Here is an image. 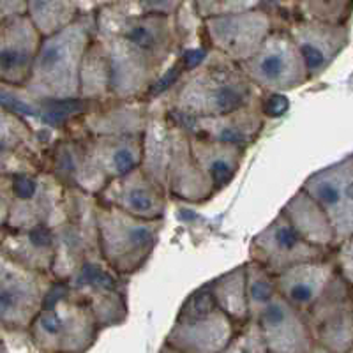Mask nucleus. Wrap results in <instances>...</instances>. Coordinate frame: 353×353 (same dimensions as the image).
I'll use <instances>...</instances> for the list:
<instances>
[{"mask_svg": "<svg viewBox=\"0 0 353 353\" xmlns=\"http://www.w3.org/2000/svg\"><path fill=\"white\" fill-rule=\"evenodd\" d=\"M260 325L267 352L305 353L316 350L307 318L276 292L254 318Z\"/></svg>", "mask_w": 353, "mask_h": 353, "instance_id": "obj_10", "label": "nucleus"}, {"mask_svg": "<svg viewBox=\"0 0 353 353\" xmlns=\"http://www.w3.org/2000/svg\"><path fill=\"white\" fill-rule=\"evenodd\" d=\"M161 219H143L101 203L96 233L101 260L119 276L134 274L147 263L159 239Z\"/></svg>", "mask_w": 353, "mask_h": 353, "instance_id": "obj_5", "label": "nucleus"}, {"mask_svg": "<svg viewBox=\"0 0 353 353\" xmlns=\"http://www.w3.org/2000/svg\"><path fill=\"white\" fill-rule=\"evenodd\" d=\"M283 214L290 221V225L295 228V232L309 244L325 249V251H330L334 245H337L334 228L325 210L321 209L316 200L309 196L304 189L290 198L283 209Z\"/></svg>", "mask_w": 353, "mask_h": 353, "instance_id": "obj_22", "label": "nucleus"}, {"mask_svg": "<svg viewBox=\"0 0 353 353\" xmlns=\"http://www.w3.org/2000/svg\"><path fill=\"white\" fill-rule=\"evenodd\" d=\"M103 44L110 68V90L129 99L161 77V68L173 52L172 30L161 14L125 21Z\"/></svg>", "mask_w": 353, "mask_h": 353, "instance_id": "obj_1", "label": "nucleus"}, {"mask_svg": "<svg viewBox=\"0 0 353 353\" xmlns=\"http://www.w3.org/2000/svg\"><path fill=\"white\" fill-rule=\"evenodd\" d=\"M217 2H228V0H217Z\"/></svg>", "mask_w": 353, "mask_h": 353, "instance_id": "obj_29", "label": "nucleus"}, {"mask_svg": "<svg viewBox=\"0 0 353 353\" xmlns=\"http://www.w3.org/2000/svg\"><path fill=\"white\" fill-rule=\"evenodd\" d=\"M189 149L201 172L209 179L214 191L223 189L233 181L244 156V149L241 145L216 140V138L198 137V134L189 138Z\"/></svg>", "mask_w": 353, "mask_h": 353, "instance_id": "obj_21", "label": "nucleus"}, {"mask_svg": "<svg viewBox=\"0 0 353 353\" xmlns=\"http://www.w3.org/2000/svg\"><path fill=\"white\" fill-rule=\"evenodd\" d=\"M235 330L237 323H233L219 307H216L207 316L175 320V325L166 337V345L173 352H225Z\"/></svg>", "mask_w": 353, "mask_h": 353, "instance_id": "obj_14", "label": "nucleus"}, {"mask_svg": "<svg viewBox=\"0 0 353 353\" xmlns=\"http://www.w3.org/2000/svg\"><path fill=\"white\" fill-rule=\"evenodd\" d=\"M44 283L43 272L28 269L0 251V329L27 332L50 288Z\"/></svg>", "mask_w": 353, "mask_h": 353, "instance_id": "obj_6", "label": "nucleus"}, {"mask_svg": "<svg viewBox=\"0 0 353 353\" xmlns=\"http://www.w3.org/2000/svg\"><path fill=\"white\" fill-rule=\"evenodd\" d=\"M43 39L30 18L18 14L0 25V83L23 87Z\"/></svg>", "mask_w": 353, "mask_h": 353, "instance_id": "obj_13", "label": "nucleus"}, {"mask_svg": "<svg viewBox=\"0 0 353 353\" xmlns=\"http://www.w3.org/2000/svg\"><path fill=\"white\" fill-rule=\"evenodd\" d=\"M92 43L83 23H68L43 36L23 88L36 99L69 103L80 96V71Z\"/></svg>", "mask_w": 353, "mask_h": 353, "instance_id": "obj_2", "label": "nucleus"}, {"mask_svg": "<svg viewBox=\"0 0 353 353\" xmlns=\"http://www.w3.org/2000/svg\"><path fill=\"white\" fill-rule=\"evenodd\" d=\"M193 69L173 94V112L184 119L225 115L251 103L253 83L237 62L226 59Z\"/></svg>", "mask_w": 353, "mask_h": 353, "instance_id": "obj_3", "label": "nucleus"}, {"mask_svg": "<svg viewBox=\"0 0 353 353\" xmlns=\"http://www.w3.org/2000/svg\"><path fill=\"white\" fill-rule=\"evenodd\" d=\"M97 194L101 203L143 219H163L166 209L165 185L145 172L141 165L106 182Z\"/></svg>", "mask_w": 353, "mask_h": 353, "instance_id": "obj_11", "label": "nucleus"}, {"mask_svg": "<svg viewBox=\"0 0 353 353\" xmlns=\"http://www.w3.org/2000/svg\"><path fill=\"white\" fill-rule=\"evenodd\" d=\"M217 307L237 325L249 320L248 292H245V265L223 274L210 283Z\"/></svg>", "mask_w": 353, "mask_h": 353, "instance_id": "obj_23", "label": "nucleus"}, {"mask_svg": "<svg viewBox=\"0 0 353 353\" xmlns=\"http://www.w3.org/2000/svg\"><path fill=\"white\" fill-rule=\"evenodd\" d=\"M288 106H290L288 97L283 96L281 92H272L267 99L263 101V105L260 106V110L261 113L267 117H281L285 115Z\"/></svg>", "mask_w": 353, "mask_h": 353, "instance_id": "obj_26", "label": "nucleus"}, {"mask_svg": "<svg viewBox=\"0 0 353 353\" xmlns=\"http://www.w3.org/2000/svg\"><path fill=\"white\" fill-rule=\"evenodd\" d=\"M188 121H191V129L198 137L216 138V140L230 141V143L244 147L258 137L263 125V113L260 108H254L249 103L225 115L198 117V119H188Z\"/></svg>", "mask_w": 353, "mask_h": 353, "instance_id": "obj_20", "label": "nucleus"}, {"mask_svg": "<svg viewBox=\"0 0 353 353\" xmlns=\"http://www.w3.org/2000/svg\"><path fill=\"white\" fill-rule=\"evenodd\" d=\"M352 237L343 241L339 245V253H337V263L336 270L343 276L346 283L352 285V270H353V256H352Z\"/></svg>", "mask_w": 353, "mask_h": 353, "instance_id": "obj_25", "label": "nucleus"}, {"mask_svg": "<svg viewBox=\"0 0 353 353\" xmlns=\"http://www.w3.org/2000/svg\"><path fill=\"white\" fill-rule=\"evenodd\" d=\"M0 251L28 269L46 274L55 258V237L48 225L0 230Z\"/></svg>", "mask_w": 353, "mask_h": 353, "instance_id": "obj_18", "label": "nucleus"}, {"mask_svg": "<svg viewBox=\"0 0 353 353\" xmlns=\"http://www.w3.org/2000/svg\"><path fill=\"white\" fill-rule=\"evenodd\" d=\"M18 14H23V6L20 0H0V25Z\"/></svg>", "mask_w": 353, "mask_h": 353, "instance_id": "obj_27", "label": "nucleus"}, {"mask_svg": "<svg viewBox=\"0 0 353 353\" xmlns=\"http://www.w3.org/2000/svg\"><path fill=\"white\" fill-rule=\"evenodd\" d=\"M34 134L18 113L0 105V176L32 173Z\"/></svg>", "mask_w": 353, "mask_h": 353, "instance_id": "obj_19", "label": "nucleus"}, {"mask_svg": "<svg viewBox=\"0 0 353 353\" xmlns=\"http://www.w3.org/2000/svg\"><path fill=\"white\" fill-rule=\"evenodd\" d=\"M214 48L232 62H242L253 55L270 32L269 18L263 12H228L205 21Z\"/></svg>", "mask_w": 353, "mask_h": 353, "instance_id": "obj_12", "label": "nucleus"}, {"mask_svg": "<svg viewBox=\"0 0 353 353\" xmlns=\"http://www.w3.org/2000/svg\"><path fill=\"white\" fill-rule=\"evenodd\" d=\"M97 329L92 309L83 299L69 297V286L61 283L50 286L27 332L37 350L83 352L94 343Z\"/></svg>", "mask_w": 353, "mask_h": 353, "instance_id": "obj_4", "label": "nucleus"}, {"mask_svg": "<svg viewBox=\"0 0 353 353\" xmlns=\"http://www.w3.org/2000/svg\"><path fill=\"white\" fill-rule=\"evenodd\" d=\"M245 292H248L249 318H256L263 305L276 295V283L270 272L249 260L245 263Z\"/></svg>", "mask_w": 353, "mask_h": 353, "instance_id": "obj_24", "label": "nucleus"}, {"mask_svg": "<svg viewBox=\"0 0 353 353\" xmlns=\"http://www.w3.org/2000/svg\"><path fill=\"white\" fill-rule=\"evenodd\" d=\"M248 80L256 87L283 92L309 80L305 64L290 32H269L253 55L239 62Z\"/></svg>", "mask_w": 353, "mask_h": 353, "instance_id": "obj_7", "label": "nucleus"}, {"mask_svg": "<svg viewBox=\"0 0 353 353\" xmlns=\"http://www.w3.org/2000/svg\"><path fill=\"white\" fill-rule=\"evenodd\" d=\"M309 196L325 210L336 235V244L353 235V157L346 156L334 165L305 179L302 185Z\"/></svg>", "mask_w": 353, "mask_h": 353, "instance_id": "obj_8", "label": "nucleus"}, {"mask_svg": "<svg viewBox=\"0 0 353 353\" xmlns=\"http://www.w3.org/2000/svg\"><path fill=\"white\" fill-rule=\"evenodd\" d=\"M292 37L302 55L307 78L321 74L348 44V34L343 25L316 20L299 23Z\"/></svg>", "mask_w": 353, "mask_h": 353, "instance_id": "obj_16", "label": "nucleus"}, {"mask_svg": "<svg viewBox=\"0 0 353 353\" xmlns=\"http://www.w3.org/2000/svg\"><path fill=\"white\" fill-rule=\"evenodd\" d=\"M249 254L251 261L276 276L302 261L325 258L329 251L304 241L281 212L251 241Z\"/></svg>", "mask_w": 353, "mask_h": 353, "instance_id": "obj_9", "label": "nucleus"}, {"mask_svg": "<svg viewBox=\"0 0 353 353\" xmlns=\"http://www.w3.org/2000/svg\"><path fill=\"white\" fill-rule=\"evenodd\" d=\"M166 4H168V0H140L141 9L149 14H159L166 8Z\"/></svg>", "mask_w": 353, "mask_h": 353, "instance_id": "obj_28", "label": "nucleus"}, {"mask_svg": "<svg viewBox=\"0 0 353 353\" xmlns=\"http://www.w3.org/2000/svg\"><path fill=\"white\" fill-rule=\"evenodd\" d=\"M334 274H336V265L325 256L288 267L274 276V283H276V292L288 304L305 314L320 299Z\"/></svg>", "mask_w": 353, "mask_h": 353, "instance_id": "obj_15", "label": "nucleus"}, {"mask_svg": "<svg viewBox=\"0 0 353 353\" xmlns=\"http://www.w3.org/2000/svg\"><path fill=\"white\" fill-rule=\"evenodd\" d=\"M166 182L170 193L185 201H205L216 193L191 154L188 132L172 131Z\"/></svg>", "mask_w": 353, "mask_h": 353, "instance_id": "obj_17", "label": "nucleus"}]
</instances>
